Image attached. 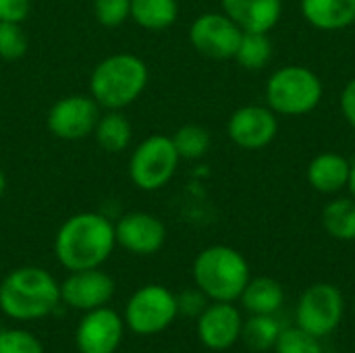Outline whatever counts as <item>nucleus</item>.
Here are the masks:
<instances>
[{
    "label": "nucleus",
    "mask_w": 355,
    "mask_h": 353,
    "mask_svg": "<svg viewBox=\"0 0 355 353\" xmlns=\"http://www.w3.org/2000/svg\"><path fill=\"white\" fill-rule=\"evenodd\" d=\"M114 223L102 212H79L67 218L54 237V256L69 273L100 268L114 252Z\"/></svg>",
    "instance_id": "nucleus-1"
},
{
    "label": "nucleus",
    "mask_w": 355,
    "mask_h": 353,
    "mask_svg": "<svg viewBox=\"0 0 355 353\" xmlns=\"http://www.w3.org/2000/svg\"><path fill=\"white\" fill-rule=\"evenodd\" d=\"M60 304V283L40 266H19L0 283V310L17 322L50 316Z\"/></svg>",
    "instance_id": "nucleus-2"
},
{
    "label": "nucleus",
    "mask_w": 355,
    "mask_h": 353,
    "mask_svg": "<svg viewBox=\"0 0 355 353\" xmlns=\"http://www.w3.org/2000/svg\"><path fill=\"white\" fill-rule=\"evenodd\" d=\"M150 69L144 58L131 52H116L102 58L89 75V96L104 110H125L148 87Z\"/></svg>",
    "instance_id": "nucleus-3"
},
{
    "label": "nucleus",
    "mask_w": 355,
    "mask_h": 353,
    "mask_svg": "<svg viewBox=\"0 0 355 353\" xmlns=\"http://www.w3.org/2000/svg\"><path fill=\"white\" fill-rule=\"evenodd\" d=\"M196 287L210 302H237L252 279L250 264L241 252L229 246L202 250L191 266Z\"/></svg>",
    "instance_id": "nucleus-4"
},
{
    "label": "nucleus",
    "mask_w": 355,
    "mask_h": 353,
    "mask_svg": "<svg viewBox=\"0 0 355 353\" xmlns=\"http://www.w3.org/2000/svg\"><path fill=\"white\" fill-rule=\"evenodd\" d=\"M264 96L266 106L279 117H304L320 106L324 85L312 69L304 64H287L268 77Z\"/></svg>",
    "instance_id": "nucleus-5"
},
{
    "label": "nucleus",
    "mask_w": 355,
    "mask_h": 353,
    "mask_svg": "<svg viewBox=\"0 0 355 353\" xmlns=\"http://www.w3.org/2000/svg\"><path fill=\"white\" fill-rule=\"evenodd\" d=\"M181 156L171 135L154 133L139 141L129 158V179L141 191H158L171 183Z\"/></svg>",
    "instance_id": "nucleus-6"
},
{
    "label": "nucleus",
    "mask_w": 355,
    "mask_h": 353,
    "mask_svg": "<svg viewBox=\"0 0 355 353\" xmlns=\"http://www.w3.org/2000/svg\"><path fill=\"white\" fill-rule=\"evenodd\" d=\"M179 316L177 295L164 285H144L139 287L125 306V327L139 335L152 337L166 331Z\"/></svg>",
    "instance_id": "nucleus-7"
},
{
    "label": "nucleus",
    "mask_w": 355,
    "mask_h": 353,
    "mask_svg": "<svg viewBox=\"0 0 355 353\" xmlns=\"http://www.w3.org/2000/svg\"><path fill=\"white\" fill-rule=\"evenodd\" d=\"M345 314V300L339 287L331 283H316L308 287L295 308L297 327L314 337H327L337 331Z\"/></svg>",
    "instance_id": "nucleus-8"
},
{
    "label": "nucleus",
    "mask_w": 355,
    "mask_h": 353,
    "mask_svg": "<svg viewBox=\"0 0 355 353\" xmlns=\"http://www.w3.org/2000/svg\"><path fill=\"white\" fill-rule=\"evenodd\" d=\"M243 31L233 19L220 12H202L189 25V44L196 52L212 60L235 58Z\"/></svg>",
    "instance_id": "nucleus-9"
},
{
    "label": "nucleus",
    "mask_w": 355,
    "mask_h": 353,
    "mask_svg": "<svg viewBox=\"0 0 355 353\" xmlns=\"http://www.w3.org/2000/svg\"><path fill=\"white\" fill-rule=\"evenodd\" d=\"M100 119V104L85 94H71L56 100L46 117L48 131L62 141H79L94 133Z\"/></svg>",
    "instance_id": "nucleus-10"
},
{
    "label": "nucleus",
    "mask_w": 355,
    "mask_h": 353,
    "mask_svg": "<svg viewBox=\"0 0 355 353\" xmlns=\"http://www.w3.org/2000/svg\"><path fill=\"white\" fill-rule=\"evenodd\" d=\"M279 133V114L266 104H248L237 108L227 121L229 139L248 152L262 150L275 141Z\"/></svg>",
    "instance_id": "nucleus-11"
},
{
    "label": "nucleus",
    "mask_w": 355,
    "mask_h": 353,
    "mask_svg": "<svg viewBox=\"0 0 355 353\" xmlns=\"http://www.w3.org/2000/svg\"><path fill=\"white\" fill-rule=\"evenodd\" d=\"M125 329L123 316L108 306L83 312L75 329V347L79 353H116Z\"/></svg>",
    "instance_id": "nucleus-12"
},
{
    "label": "nucleus",
    "mask_w": 355,
    "mask_h": 353,
    "mask_svg": "<svg viewBox=\"0 0 355 353\" xmlns=\"http://www.w3.org/2000/svg\"><path fill=\"white\" fill-rule=\"evenodd\" d=\"M116 291V285L108 273L100 268L73 270L60 283V304L71 310L89 312L102 306H108Z\"/></svg>",
    "instance_id": "nucleus-13"
},
{
    "label": "nucleus",
    "mask_w": 355,
    "mask_h": 353,
    "mask_svg": "<svg viewBox=\"0 0 355 353\" xmlns=\"http://www.w3.org/2000/svg\"><path fill=\"white\" fill-rule=\"evenodd\" d=\"M116 246L133 256H152L166 243V225L150 212H127L114 223Z\"/></svg>",
    "instance_id": "nucleus-14"
},
{
    "label": "nucleus",
    "mask_w": 355,
    "mask_h": 353,
    "mask_svg": "<svg viewBox=\"0 0 355 353\" xmlns=\"http://www.w3.org/2000/svg\"><path fill=\"white\" fill-rule=\"evenodd\" d=\"M243 318L233 302H210L198 316V339L212 352L231 350L241 339Z\"/></svg>",
    "instance_id": "nucleus-15"
},
{
    "label": "nucleus",
    "mask_w": 355,
    "mask_h": 353,
    "mask_svg": "<svg viewBox=\"0 0 355 353\" xmlns=\"http://www.w3.org/2000/svg\"><path fill=\"white\" fill-rule=\"evenodd\" d=\"M220 6L241 31L250 33H268L283 15V0H220Z\"/></svg>",
    "instance_id": "nucleus-16"
},
{
    "label": "nucleus",
    "mask_w": 355,
    "mask_h": 353,
    "mask_svg": "<svg viewBox=\"0 0 355 353\" xmlns=\"http://www.w3.org/2000/svg\"><path fill=\"white\" fill-rule=\"evenodd\" d=\"M352 162L337 152H322L314 156L308 164L306 177L314 191L324 196H335L341 189H347Z\"/></svg>",
    "instance_id": "nucleus-17"
},
{
    "label": "nucleus",
    "mask_w": 355,
    "mask_h": 353,
    "mask_svg": "<svg viewBox=\"0 0 355 353\" xmlns=\"http://www.w3.org/2000/svg\"><path fill=\"white\" fill-rule=\"evenodd\" d=\"M300 10L320 31H341L355 23V0H300Z\"/></svg>",
    "instance_id": "nucleus-18"
},
{
    "label": "nucleus",
    "mask_w": 355,
    "mask_h": 353,
    "mask_svg": "<svg viewBox=\"0 0 355 353\" xmlns=\"http://www.w3.org/2000/svg\"><path fill=\"white\" fill-rule=\"evenodd\" d=\"M239 300L250 314L275 316L283 308L285 291L281 283L275 281L272 277H256L248 281Z\"/></svg>",
    "instance_id": "nucleus-19"
},
{
    "label": "nucleus",
    "mask_w": 355,
    "mask_h": 353,
    "mask_svg": "<svg viewBox=\"0 0 355 353\" xmlns=\"http://www.w3.org/2000/svg\"><path fill=\"white\" fill-rule=\"evenodd\" d=\"M98 146L106 152H125L133 139V125L123 110H106L100 114L96 129L92 133Z\"/></svg>",
    "instance_id": "nucleus-20"
},
{
    "label": "nucleus",
    "mask_w": 355,
    "mask_h": 353,
    "mask_svg": "<svg viewBox=\"0 0 355 353\" xmlns=\"http://www.w3.org/2000/svg\"><path fill=\"white\" fill-rule=\"evenodd\" d=\"M131 19L148 31H164L179 19L177 0H131Z\"/></svg>",
    "instance_id": "nucleus-21"
},
{
    "label": "nucleus",
    "mask_w": 355,
    "mask_h": 353,
    "mask_svg": "<svg viewBox=\"0 0 355 353\" xmlns=\"http://www.w3.org/2000/svg\"><path fill=\"white\" fill-rule=\"evenodd\" d=\"M322 227L337 241H355V200L335 198L322 210Z\"/></svg>",
    "instance_id": "nucleus-22"
},
{
    "label": "nucleus",
    "mask_w": 355,
    "mask_h": 353,
    "mask_svg": "<svg viewBox=\"0 0 355 353\" xmlns=\"http://www.w3.org/2000/svg\"><path fill=\"white\" fill-rule=\"evenodd\" d=\"M272 52H275V46L268 33L243 31L233 60H237L248 71H260L272 60Z\"/></svg>",
    "instance_id": "nucleus-23"
},
{
    "label": "nucleus",
    "mask_w": 355,
    "mask_h": 353,
    "mask_svg": "<svg viewBox=\"0 0 355 353\" xmlns=\"http://www.w3.org/2000/svg\"><path fill=\"white\" fill-rule=\"evenodd\" d=\"M279 335H281V327L275 320V316L252 314L250 320H245L241 327V341L254 352L272 350Z\"/></svg>",
    "instance_id": "nucleus-24"
},
{
    "label": "nucleus",
    "mask_w": 355,
    "mask_h": 353,
    "mask_svg": "<svg viewBox=\"0 0 355 353\" xmlns=\"http://www.w3.org/2000/svg\"><path fill=\"white\" fill-rule=\"evenodd\" d=\"M173 144H175L181 160H200L208 154V150L212 146V137L206 127L189 123L175 131Z\"/></svg>",
    "instance_id": "nucleus-25"
},
{
    "label": "nucleus",
    "mask_w": 355,
    "mask_h": 353,
    "mask_svg": "<svg viewBox=\"0 0 355 353\" xmlns=\"http://www.w3.org/2000/svg\"><path fill=\"white\" fill-rule=\"evenodd\" d=\"M277 353H322L320 339L300 327L281 329V335L272 347Z\"/></svg>",
    "instance_id": "nucleus-26"
},
{
    "label": "nucleus",
    "mask_w": 355,
    "mask_h": 353,
    "mask_svg": "<svg viewBox=\"0 0 355 353\" xmlns=\"http://www.w3.org/2000/svg\"><path fill=\"white\" fill-rule=\"evenodd\" d=\"M27 48H29V42L21 23L0 21V58L19 60L25 56Z\"/></svg>",
    "instance_id": "nucleus-27"
},
{
    "label": "nucleus",
    "mask_w": 355,
    "mask_h": 353,
    "mask_svg": "<svg viewBox=\"0 0 355 353\" xmlns=\"http://www.w3.org/2000/svg\"><path fill=\"white\" fill-rule=\"evenodd\" d=\"M0 353H44V343L31 331L6 329L0 331Z\"/></svg>",
    "instance_id": "nucleus-28"
},
{
    "label": "nucleus",
    "mask_w": 355,
    "mask_h": 353,
    "mask_svg": "<svg viewBox=\"0 0 355 353\" xmlns=\"http://www.w3.org/2000/svg\"><path fill=\"white\" fill-rule=\"evenodd\" d=\"M94 17L104 27H121L131 19V0H94Z\"/></svg>",
    "instance_id": "nucleus-29"
},
{
    "label": "nucleus",
    "mask_w": 355,
    "mask_h": 353,
    "mask_svg": "<svg viewBox=\"0 0 355 353\" xmlns=\"http://www.w3.org/2000/svg\"><path fill=\"white\" fill-rule=\"evenodd\" d=\"M208 304H210V300L198 287L196 289H187L181 295H177L179 314H185V316H196L198 318Z\"/></svg>",
    "instance_id": "nucleus-30"
},
{
    "label": "nucleus",
    "mask_w": 355,
    "mask_h": 353,
    "mask_svg": "<svg viewBox=\"0 0 355 353\" xmlns=\"http://www.w3.org/2000/svg\"><path fill=\"white\" fill-rule=\"evenodd\" d=\"M31 12V0H0V21L21 23Z\"/></svg>",
    "instance_id": "nucleus-31"
},
{
    "label": "nucleus",
    "mask_w": 355,
    "mask_h": 353,
    "mask_svg": "<svg viewBox=\"0 0 355 353\" xmlns=\"http://www.w3.org/2000/svg\"><path fill=\"white\" fill-rule=\"evenodd\" d=\"M339 106H341L343 119L349 123L352 129H355V77L352 81L345 83V87H343V92H341Z\"/></svg>",
    "instance_id": "nucleus-32"
},
{
    "label": "nucleus",
    "mask_w": 355,
    "mask_h": 353,
    "mask_svg": "<svg viewBox=\"0 0 355 353\" xmlns=\"http://www.w3.org/2000/svg\"><path fill=\"white\" fill-rule=\"evenodd\" d=\"M349 196L355 200V162H352V171H349V183H347Z\"/></svg>",
    "instance_id": "nucleus-33"
},
{
    "label": "nucleus",
    "mask_w": 355,
    "mask_h": 353,
    "mask_svg": "<svg viewBox=\"0 0 355 353\" xmlns=\"http://www.w3.org/2000/svg\"><path fill=\"white\" fill-rule=\"evenodd\" d=\"M4 191H6V175H4V171L0 169V198L4 196Z\"/></svg>",
    "instance_id": "nucleus-34"
},
{
    "label": "nucleus",
    "mask_w": 355,
    "mask_h": 353,
    "mask_svg": "<svg viewBox=\"0 0 355 353\" xmlns=\"http://www.w3.org/2000/svg\"><path fill=\"white\" fill-rule=\"evenodd\" d=\"M354 314H355V298H354Z\"/></svg>",
    "instance_id": "nucleus-35"
}]
</instances>
